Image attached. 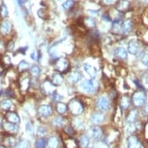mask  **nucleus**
<instances>
[{
    "label": "nucleus",
    "instance_id": "20",
    "mask_svg": "<svg viewBox=\"0 0 148 148\" xmlns=\"http://www.w3.org/2000/svg\"><path fill=\"white\" fill-rule=\"evenodd\" d=\"M51 82L53 85L55 86H59L64 82V78L63 76L61 75L59 73H55L53 76H52V80Z\"/></svg>",
    "mask_w": 148,
    "mask_h": 148
},
{
    "label": "nucleus",
    "instance_id": "7",
    "mask_svg": "<svg viewBox=\"0 0 148 148\" xmlns=\"http://www.w3.org/2000/svg\"><path fill=\"white\" fill-rule=\"evenodd\" d=\"M37 112L39 114L40 116L44 117V118H47V117L50 116L53 113V110L52 108L50 106L47 105H42L38 108Z\"/></svg>",
    "mask_w": 148,
    "mask_h": 148
},
{
    "label": "nucleus",
    "instance_id": "1",
    "mask_svg": "<svg viewBox=\"0 0 148 148\" xmlns=\"http://www.w3.org/2000/svg\"><path fill=\"white\" fill-rule=\"evenodd\" d=\"M68 109L70 110V112L75 116L81 115L84 111V106L82 103L77 99L71 100L68 104Z\"/></svg>",
    "mask_w": 148,
    "mask_h": 148
},
{
    "label": "nucleus",
    "instance_id": "15",
    "mask_svg": "<svg viewBox=\"0 0 148 148\" xmlns=\"http://www.w3.org/2000/svg\"><path fill=\"white\" fill-rule=\"evenodd\" d=\"M91 122L92 123L95 124H99L102 123V122L104 121L105 116L104 115L102 114L101 112H95L91 116Z\"/></svg>",
    "mask_w": 148,
    "mask_h": 148
},
{
    "label": "nucleus",
    "instance_id": "26",
    "mask_svg": "<svg viewBox=\"0 0 148 148\" xmlns=\"http://www.w3.org/2000/svg\"><path fill=\"white\" fill-rule=\"evenodd\" d=\"M130 106V99L128 96L125 95L120 100V106L123 109H128Z\"/></svg>",
    "mask_w": 148,
    "mask_h": 148
},
{
    "label": "nucleus",
    "instance_id": "22",
    "mask_svg": "<svg viewBox=\"0 0 148 148\" xmlns=\"http://www.w3.org/2000/svg\"><path fill=\"white\" fill-rule=\"evenodd\" d=\"M137 116H138V112H137V110H136V109L132 110L131 112L129 113L128 116L126 118V122H127V123H134V122L136 120V119H137Z\"/></svg>",
    "mask_w": 148,
    "mask_h": 148
},
{
    "label": "nucleus",
    "instance_id": "36",
    "mask_svg": "<svg viewBox=\"0 0 148 148\" xmlns=\"http://www.w3.org/2000/svg\"><path fill=\"white\" fill-rule=\"evenodd\" d=\"M38 16L41 19H47L49 17V12L45 9H41L38 11Z\"/></svg>",
    "mask_w": 148,
    "mask_h": 148
},
{
    "label": "nucleus",
    "instance_id": "42",
    "mask_svg": "<svg viewBox=\"0 0 148 148\" xmlns=\"http://www.w3.org/2000/svg\"><path fill=\"white\" fill-rule=\"evenodd\" d=\"M142 61H143V64L147 67H148V52L146 53L143 57V59H142Z\"/></svg>",
    "mask_w": 148,
    "mask_h": 148
},
{
    "label": "nucleus",
    "instance_id": "2",
    "mask_svg": "<svg viewBox=\"0 0 148 148\" xmlns=\"http://www.w3.org/2000/svg\"><path fill=\"white\" fill-rule=\"evenodd\" d=\"M146 100H147V96L145 93L142 91L136 92L132 96V102L136 107L143 106L145 104Z\"/></svg>",
    "mask_w": 148,
    "mask_h": 148
},
{
    "label": "nucleus",
    "instance_id": "39",
    "mask_svg": "<svg viewBox=\"0 0 148 148\" xmlns=\"http://www.w3.org/2000/svg\"><path fill=\"white\" fill-rule=\"evenodd\" d=\"M47 130L44 126H39L37 129V134L40 136H44V135H46Z\"/></svg>",
    "mask_w": 148,
    "mask_h": 148
},
{
    "label": "nucleus",
    "instance_id": "41",
    "mask_svg": "<svg viewBox=\"0 0 148 148\" xmlns=\"http://www.w3.org/2000/svg\"><path fill=\"white\" fill-rule=\"evenodd\" d=\"M64 131H65V133L67 134V135H68V136H71L73 134V133H74V130H73L72 127H71L70 126H66L65 129H64Z\"/></svg>",
    "mask_w": 148,
    "mask_h": 148
},
{
    "label": "nucleus",
    "instance_id": "27",
    "mask_svg": "<svg viewBox=\"0 0 148 148\" xmlns=\"http://www.w3.org/2000/svg\"><path fill=\"white\" fill-rule=\"evenodd\" d=\"M67 109H68V107L64 103H62V102H58L57 103L56 110L59 114H64L66 111H67Z\"/></svg>",
    "mask_w": 148,
    "mask_h": 148
},
{
    "label": "nucleus",
    "instance_id": "3",
    "mask_svg": "<svg viewBox=\"0 0 148 148\" xmlns=\"http://www.w3.org/2000/svg\"><path fill=\"white\" fill-rule=\"evenodd\" d=\"M68 68H69V61L64 58L58 59L55 63V69L60 72H65L68 70Z\"/></svg>",
    "mask_w": 148,
    "mask_h": 148
},
{
    "label": "nucleus",
    "instance_id": "13",
    "mask_svg": "<svg viewBox=\"0 0 148 148\" xmlns=\"http://www.w3.org/2000/svg\"><path fill=\"white\" fill-rule=\"evenodd\" d=\"M83 68H84V70L86 73H87L88 75L90 76V77H92V78H95V76L97 75V69L95 68V67H93L89 64L85 63L83 64Z\"/></svg>",
    "mask_w": 148,
    "mask_h": 148
},
{
    "label": "nucleus",
    "instance_id": "14",
    "mask_svg": "<svg viewBox=\"0 0 148 148\" xmlns=\"http://www.w3.org/2000/svg\"><path fill=\"white\" fill-rule=\"evenodd\" d=\"M114 55L117 58L121 59V60H126L128 57L127 51L123 47H118L115 50Z\"/></svg>",
    "mask_w": 148,
    "mask_h": 148
},
{
    "label": "nucleus",
    "instance_id": "45",
    "mask_svg": "<svg viewBox=\"0 0 148 148\" xmlns=\"http://www.w3.org/2000/svg\"><path fill=\"white\" fill-rule=\"evenodd\" d=\"M53 99L54 100H55V101H60V100H61V99H62V97H61V96L60 95H58V93H56V92H54V93H53Z\"/></svg>",
    "mask_w": 148,
    "mask_h": 148
},
{
    "label": "nucleus",
    "instance_id": "37",
    "mask_svg": "<svg viewBox=\"0 0 148 148\" xmlns=\"http://www.w3.org/2000/svg\"><path fill=\"white\" fill-rule=\"evenodd\" d=\"M30 72H31L33 75L35 76V77H37L40 73V69L37 65H34L30 68Z\"/></svg>",
    "mask_w": 148,
    "mask_h": 148
},
{
    "label": "nucleus",
    "instance_id": "34",
    "mask_svg": "<svg viewBox=\"0 0 148 148\" xmlns=\"http://www.w3.org/2000/svg\"><path fill=\"white\" fill-rule=\"evenodd\" d=\"M47 142L44 138H40L38 140H36L35 147H36V148H44Z\"/></svg>",
    "mask_w": 148,
    "mask_h": 148
},
{
    "label": "nucleus",
    "instance_id": "29",
    "mask_svg": "<svg viewBox=\"0 0 148 148\" xmlns=\"http://www.w3.org/2000/svg\"><path fill=\"white\" fill-rule=\"evenodd\" d=\"M83 23L84 26L88 28H93L95 27V20H93V18L88 17L86 19H83Z\"/></svg>",
    "mask_w": 148,
    "mask_h": 148
},
{
    "label": "nucleus",
    "instance_id": "16",
    "mask_svg": "<svg viewBox=\"0 0 148 148\" xmlns=\"http://www.w3.org/2000/svg\"><path fill=\"white\" fill-rule=\"evenodd\" d=\"M11 29H12V25L10 23V21L8 20H4L2 24H1V27H0V31L4 35H6L9 33H10L11 31Z\"/></svg>",
    "mask_w": 148,
    "mask_h": 148
},
{
    "label": "nucleus",
    "instance_id": "25",
    "mask_svg": "<svg viewBox=\"0 0 148 148\" xmlns=\"http://www.w3.org/2000/svg\"><path fill=\"white\" fill-rule=\"evenodd\" d=\"M73 129H75L76 130H82L84 128V123L81 119L76 118L73 120Z\"/></svg>",
    "mask_w": 148,
    "mask_h": 148
},
{
    "label": "nucleus",
    "instance_id": "40",
    "mask_svg": "<svg viewBox=\"0 0 148 148\" xmlns=\"http://www.w3.org/2000/svg\"><path fill=\"white\" fill-rule=\"evenodd\" d=\"M7 15H8L7 8L5 7L4 5H2V6H1V9H0V16H1V17H5Z\"/></svg>",
    "mask_w": 148,
    "mask_h": 148
},
{
    "label": "nucleus",
    "instance_id": "49",
    "mask_svg": "<svg viewBox=\"0 0 148 148\" xmlns=\"http://www.w3.org/2000/svg\"><path fill=\"white\" fill-rule=\"evenodd\" d=\"M2 123H3V119H2V117L0 116V125L2 124Z\"/></svg>",
    "mask_w": 148,
    "mask_h": 148
},
{
    "label": "nucleus",
    "instance_id": "9",
    "mask_svg": "<svg viewBox=\"0 0 148 148\" xmlns=\"http://www.w3.org/2000/svg\"><path fill=\"white\" fill-rule=\"evenodd\" d=\"M3 128L5 131L10 134H16L19 131V126H17V124L12 123L10 122L3 123Z\"/></svg>",
    "mask_w": 148,
    "mask_h": 148
},
{
    "label": "nucleus",
    "instance_id": "10",
    "mask_svg": "<svg viewBox=\"0 0 148 148\" xmlns=\"http://www.w3.org/2000/svg\"><path fill=\"white\" fill-rule=\"evenodd\" d=\"M19 85H20V88L23 92H26L29 87L30 85V81L29 78L27 76H23L20 78L19 81Z\"/></svg>",
    "mask_w": 148,
    "mask_h": 148
},
{
    "label": "nucleus",
    "instance_id": "31",
    "mask_svg": "<svg viewBox=\"0 0 148 148\" xmlns=\"http://www.w3.org/2000/svg\"><path fill=\"white\" fill-rule=\"evenodd\" d=\"M29 141L27 140H21L20 143H18L16 145L13 147V148H29Z\"/></svg>",
    "mask_w": 148,
    "mask_h": 148
},
{
    "label": "nucleus",
    "instance_id": "38",
    "mask_svg": "<svg viewBox=\"0 0 148 148\" xmlns=\"http://www.w3.org/2000/svg\"><path fill=\"white\" fill-rule=\"evenodd\" d=\"M15 142H16V139L12 136H8L7 138L5 139V144L9 147H13L16 143Z\"/></svg>",
    "mask_w": 148,
    "mask_h": 148
},
{
    "label": "nucleus",
    "instance_id": "48",
    "mask_svg": "<svg viewBox=\"0 0 148 148\" xmlns=\"http://www.w3.org/2000/svg\"><path fill=\"white\" fill-rule=\"evenodd\" d=\"M142 3H148V0H140Z\"/></svg>",
    "mask_w": 148,
    "mask_h": 148
},
{
    "label": "nucleus",
    "instance_id": "47",
    "mask_svg": "<svg viewBox=\"0 0 148 148\" xmlns=\"http://www.w3.org/2000/svg\"><path fill=\"white\" fill-rule=\"evenodd\" d=\"M105 3H106V4H110V3H112L114 2V0H102Z\"/></svg>",
    "mask_w": 148,
    "mask_h": 148
},
{
    "label": "nucleus",
    "instance_id": "19",
    "mask_svg": "<svg viewBox=\"0 0 148 148\" xmlns=\"http://www.w3.org/2000/svg\"><path fill=\"white\" fill-rule=\"evenodd\" d=\"M133 27V23L130 20H127L126 21H124L123 23V24L121 25V30L123 32V34H129L132 29Z\"/></svg>",
    "mask_w": 148,
    "mask_h": 148
},
{
    "label": "nucleus",
    "instance_id": "17",
    "mask_svg": "<svg viewBox=\"0 0 148 148\" xmlns=\"http://www.w3.org/2000/svg\"><path fill=\"white\" fill-rule=\"evenodd\" d=\"M139 44L135 40H131L128 44V51L133 55H136L138 53Z\"/></svg>",
    "mask_w": 148,
    "mask_h": 148
},
{
    "label": "nucleus",
    "instance_id": "28",
    "mask_svg": "<svg viewBox=\"0 0 148 148\" xmlns=\"http://www.w3.org/2000/svg\"><path fill=\"white\" fill-rule=\"evenodd\" d=\"M12 106V102L10 99H4L3 102L0 103V107L1 109L5 110V111H8L11 109V107Z\"/></svg>",
    "mask_w": 148,
    "mask_h": 148
},
{
    "label": "nucleus",
    "instance_id": "4",
    "mask_svg": "<svg viewBox=\"0 0 148 148\" xmlns=\"http://www.w3.org/2000/svg\"><path fill=\"white\" fill-rule=\"evenodd\" d=\"M96 105H97L98 108L102 111H107L110 107V102H109V99L104 95L98 98Z\"/></svg>",
    "mask_w": 148,
    "mask_h": 148
},
{
    "label": "nucleus",
    "instance_id": "8",
    "mask_svg": "<svg viewBox=\"0 0 148 148\" xmlns=\"http://www.w3.org/2000/svg\"><path fill=\"white\" fill-rule=\"evenodd\" d=\"M128 148H143V147L137 136H130L128 138Z\"/></svg>",
    "mask_w": 148,
    "mask_h": 148
},
{
    "label": "nucleus",
    "instance_id": "12",
    "mask_svg": "<svg viewBox=\"0 0 148 148\" xmlns=\"http://www.w3.org/2000/svg\"><path fill=\"white\" fill-rule=\"evenodd\" d=\"M5 119H7L8 122L15 124H18L20 121V117H19L17 113H16L15 112H10V111L6 112V114H5Z\"/></svg>",
    "mask_w": 148,
    "mask_h": 148
},
{
    "label": "nucleus",
    "instance_id": "6",
    "mask_svg": "<svg viewBox=\"0 0 148 148\" xmlns=\"http://www.w3.org/2000/svg\"><path fill=\"white\" fill-rule=\"evenodd\" d=\"M80 88L87 93H93L95 90V84L94 81L85 80L81 84Z\"/></svg>",
    "mask_w": 148,
    "mask_h": 148
},
{
    "label": "nucleus",
    "instance_id": "46",
    "mask_svg": "<svg viewBox=\"0 0 148 148\" xmlns=\"http://www.w3.org/2000/svg\"><path fill=\"white\" fill-rule=\"evenodd\" d=\"M36 58H37V55H36V53H35V52H33V53L30 54V58L33 59V60H35Z\"/></svg>",
    "mask_w": 148,
    "mask_h": 148
},
{
    "label": "nucleus",
    "instance_id": "33",
    "mask_svg": "<svg viewBox=\"0 0 148 148\" xmlns=\"http://www.w3.org/2000/svg\"><path fill=\"white\" fill-rule=\"evenodd\" d=\"M65 146L67 148H78V145L75 140L71 138L68 139L67 142H65Z\"/></svg>",
    "mask_w": 148,
    "mask_h": 148
},
{
    "label": "nucleus",
    "instance_id": "44",
    "mask_svg": "<svg viewBox=\"0 0 148 148\" xmlns=\"http://www.w3.org/2000/svg\"><path fill=\"white\" fill-rule=\"evenodd\" d=\"M26 129H27V131L29 134H31L32 132H33V127H32V125L29 123H27V125H26Z\"/></svg>",
    "mask_w": 148,
    "mask_h": 148
},
{
    "label": "nucleus",
    "instance_id": "21",
    "mask_svg": "<svg viewBox=\"0 0 148 148\" xmlns=\"http://www.w3.org/2000/svg\"><path fill=\"white\" fill-rule=\"evenodd\" d=\"M92 136L95 140H99L102 136V129L97 126L92 127Z\"/></svg>",
    "mask_w": 148,
    "mask_h": 148
},
{
    "label": "nucleus",
    "instance_id": "24",
    "mask_svg": "<svg viewBox=\"0 0 148 148\" xmlns=\"http://www.w3.org/2000/svg\"><path fill=\"white\" fill-rule=\"evenodd\" d=\"M81 78H82V74L78 71H74L69 75V80L72 83H77L81 80Z\"/></svg>",
    "mask_w": 148,
    "mask_h": 148
},
{
    "label": "nucleus",
    "instance_id": "43",
    "mask_svg": "<svg viewBox=\"0 0 148 148\" xmlns=\"http://www.w3.org/2000/svg\"><path fill=\"white\" fill-rule=\"evenodd\" d=\"M14 42L13 41H10L9 43L7 44V46H6V47H7V50L8 51H12L13 49H14Z\"/></svg>",
    "mask_w": 148,
    "mask_h": 148
},
{
    "label": "nucleus",
    "instance_id": "11",
    "mask_svg": "<svg viewBox=\"0 0 148 148\" xmlns=\"http://www.w3.org/2000/svg\"><path fill=\"white\" fill-rule=\"evenodd\" d=\"M130 3L127 0H119V2L116 3V9L119 12H124L127 11L130 8Z\"/></svg>",
    "mask_w": 148,
    "mask_h": 148
},
{
    "label": "nucleus",
    "instance_id": "5",
    "mask_svg": "<svg viewBox=\"0 0 148 148\" xmlns=\"http://www.w3.org/2000/svg\"><path fill=\"white\" fill-rule=\"evenodd\" d=\"M42 92L47 95H53L56 90V86L53 85L51 82L48 80L44 81L41 85Z\"/></svg>",
    "mask_w": 148,
    "mask_h": 148
},
{
    "label": "nucleus",
    "instance_id": "18",
    "mask_svg": "<svg viewBox=\"0 0 148 148\" xmlns=\"http://www.w3.org/2000/svg\"><path fill=\"white\" fill-rule=\"evenodd\" d=\"M48 148H59L60 141L57 136H51L47 142Z\"/></svg>",
    "mask_w": 148,
    "mask_h": 148
},
{
    "label": "nucleus",
    "instance_id": "23",
    "mask_svg": "<svg viewBox=\"0 0 148 148\" xmlns=\"http://www.w3.org/2000/svg\"><path fill=\"white\" fill-rule=\"evenodd\" d=\"M90 143L89 137L86 135H82L79 138V145L82 148H87Z\"/></svg>",
    "mask_w": 148,
    "mask_h": 148
},
{
    "label": "nucleus",
    "instance_id": "30",
    "mask_svg": "<svg viewBox=\"0 0 148 148\" xmlns=\"http://www.w3.org/2000/svg\"><path fill=\"white\" fill-rule=\"evenodd\" d=\"M29 67V64L28 62L26 61H21L18 64V70L20 71H23L27 70Z\"/></svg>",
    "mask_w": 148,
    "mask_h": 148
},
{
    "label": "nucleus",
    "instance_id": "35",
    "mask_svg": "<svg viewBox=\"0 0 148 148\" xmlns=\"http://www.w3.org/2000/svg\"><path fill=\"white\" fill-rule=\"evenodd\" d=\"M74 5H75V1L74 0H67L65 3L63 4V8L65 10H69L74 6Z\"/></svg>",
    "mask_w": 148,
    "mask_h": 148
},
{
    "label": "nucleus",
    "instance_id": "32",
    "mask_svg": "<svg viewBox=\"0 0 148 148\" xmlns=\"http://www.w3.org/2000/svg\"><path fill=\"white\" fill-rule=\"evenodd\" d=\"M52 123H53V126H56V127H59V126H61L64 123V119L61 116L56 117V118H54V119H53V121H52Z\"/></svg>",
    "mask_w": 148,
    "mask_h": 148
},
{
    "label": "nucleus",
    "instance_id": "50",
    "mask_svg": "<svg viewBox=\"0 0 148 148\" xmlns=\"http://www.w3.org/2000/svg\"><path fill=\"white\" fill-rule=\"evenodd\" d=\"M0 148H5V147H1V146H0Z\"/></svg>",
    "mask_w": 148,
    "mask_h": 148
}]
</instances>
